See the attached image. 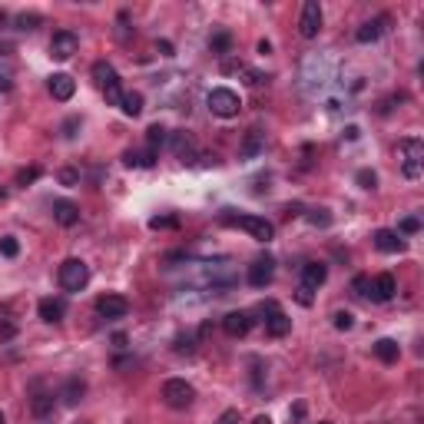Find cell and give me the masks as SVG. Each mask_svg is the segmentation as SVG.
I'll return each instance as SVG.
<instances>
[{
  "instance_id": "13",
  "label": "cell",
  "mask_w": 424,
  "mask_h": 424,
  "mask_svg": "<svg viewBox=\"0 0 424 424\" xmlns=\"http://www.w3.org/2000/svg\"><path fill=\"white\" fill-rule=\"evenodd\" d=\"M47 86H50V96H53V100H60V103H66V100L77 93V80H73L70 73H53Z\"/></svg>"
},
{
  "instance_id": "35",
  "label": "cell",
  "mask_w": 424,
  "mask_h": 424,
  "mask_svg": "<svg viewBox=\"0 0 424 424\" xmlns=\"http://www.w3.org/2000/svg\"><path fill=\"white\" fill-rule=\"evenodd\" d=\"M352 289H355V292H358V295H371V276H355L352 278Z\"/></svg>"
},
{
  "instance_id": "15",
  "label": "cell",
  "mask_w": 424,
  "mask_h": 424,
  "mask_svg": "<svg viewBox=\"0 0 424 424\" xmlns=\"http://www.w3.org/2000/svg\"><path fill=\"white\" fill-rule=\"evenodd\" d=\"M395 292H398V282H395L391 272H382V276L371 278V298H375V302H391Z\"/></svg>"
},
{
  "instance_id": "17",
  "label": "cell",
  "mask_w": 424,
  "mask_h": 424,
  "mask_svg": "<svg viewBox=\"0 0 424 424\" xmlns=\"http://www.w3.org/2000/svg\"><path fill=\"white\" fill-rule=\"evenodd\" d=\"M53 219H57L64 229H70V226L80 222V206L70 202V199H57V202H53Z\"/></svg>"
},
{
  "instance_id": "23",
  "label": "cell",
  "mask_w": 424,
  "mask_h": 424,
  "mask_svg": "<svg viewBox=\"0 0 424 424\" xmlns=\"http://www.w3.org/2000/svg\"><path fill=\"white\" fill-rule=\"evenodd\" d=\"M375 355H378L384 365H395L398 355H401V348H398V341L395 339H378L375 341Z\"/></svg>"
},
{
  "instance_id": "19",
  "label": "cell",
  "mask_w": 424,
  "mask_h": 424,
  "mask_svg": "<svg viewBox=\"0 0 424 424\" xmlns=\"http://www.w3.org/2000/svg\"><path fill=\"white\" fill-rule=\"evenodd\" d=\"M388 23H391V17H384V14H382V17H375V21L361 23L358 34H355V40H358V43H375L384 34V27H388Z\"/></svg>"
},
{
  "instance_id": "7",
  "label": "cell",
  "mask_w": 424,
  "mask_h": 424,
  "mask_svg": "<svg viewBox=\"0 0 424 424\" xmlns=\"http://www.w3.org/2000/svg\"><path fill=\"white\" fill-rule=\"evenodd\" d=\"M163 398H166L170 408H189L192 398H196V388L189 382H183V378H170L163 384Z\"/></svg>"
},
{
  "instance_id": "8",
  "label": "cell",
  "mask_w": 424,
  "mask_h": 424,
  "mask_svg": "<svg viewBox=\"0 0 424 424\" xmlns=\"http://www.w3.org/2000/svg\"><path fill=\"white\" fill-rule=\"evenodd\" d=\"M77 50H80V37L73 30H57L53 34V40H50V57L53 60H70Z\"/></svg>"
},
{
  "instance_id": "48",
  "label": "cell",
  "mask_w": 424,
  "mask_h": 424,
  "mask_svg": "<svg viewBox=\"0 0 424 424\" xmlns=\"http://www.w3.org/2000/svg\"><path fill=\"white\" fill-rule=\"evenodd\" d=\"M3 23H7V10L0 7V27H3Z\"/></svg>"
},
{
  "instance_id": "43",
  "label": "cell",
  "mask_w": 424,
  "mask_h": 424,
  "mask_svg": "<svg viewBox=\"0 0 424 424\" xmlns=\"http://www.w3.org/2000/svg\"><path fill=\"white\" fill-rule=\"evenodd\" d=\"M298 302H302V305H312V289L302 285V289H298Z\"/></svg>"
},
{
  "instance_id": "30",
  "label": "cell",
  "mask_w": 424,
  "mask_h": 424,
  "mask_svg": "<svg viewBox=\"0 0 424 424\" xmlns=\"http://www.w3.org/2000/svg\"><path fill=\"white\" fill-rule=\"evenodd\" d=\"M17 252H21V242H17L14 235H3V239H0V255H7V259H17Z\"/></svg>"
},
{
  "instance_id": "25",
  "label": "cell",
  "mask_w": 424,
  "mask_h": 424,
  "mask_svg": "<svg viewBox=\"0 0 424 424\" xmlns=\"http://www.w3.org/2000/svg\"><path fill=\"white\" fill-rule=\"evenodd\" d=\"M209 50H212V53H219V57H226V53L233 50V34H229V30L212 34V37H209Z\"/></svg>"
},
{
  "instance_id": "21",
  "label": "cell",
  "mask_w": 424,
  "mask_h": 424,
  "mask_svg": "<svg viewBox=\"0 0 424 424\" xmlns=\"http://www.w3.org/2000/svg\"><path fill=\"white\" fill-rule=\"evenodd\" d=\"M37 312H40L43 321H64V315H66V302H64V298H40Z\"/></svg>"
},
{
  "instance_id": "2",
  "label": "cell",
  "mask_w": 424,
  "mask_h": 424,
  "mask_svg": "<svg viewBox=\"0 0 424 424\" xmlns=\"http://www.w3.org/2000/svg\"><path fill=\"white\" fill-rule=\"evenodd\" d=\"M93 80H96V86L103 90L106 103H113V106L123 103V86H120V73H116L113 66L106 64V60L93 64Z\"/></svg>"
},
{
  "instance_id": "41",
  "label": "cell",
  "mask_w": 424,
  "mask_h": 424,
  "mask_svg": "<svg viewBox=\"0 0 424 424\" xmlns=\"http://www.w3.org/2000/svg\"><path fill=\"white\" fill-rule=\"evenodd\" d=\"M242 73H246V83H252V86L265 83V73H259V70H242Z\"/></svg>"
},
{
  "instance_id": "26",
  "label": "cell",
  "mask_w": 424,
  "mask_h": 424,
  "mask_svg": "<svg viewBox=\"0 0 424 424\" xmlns=\"http://www.w3.org/2000/svg\"><path fill=\"white\" fill-rule=\"evenodd\" d=\"M120 109H123L127 116H140V113H143V96H140L136 90L123 93V103H120Z\"/></svg>"
},
{
  "instance_id": "11",
  "label": "cell",
  "mask_w": 424,
  "mask_h": 424,
  "mask_svg": "<svg viewBox=\"0 0 424 424\" xmlns=\"http://www.w3.org/2000/svg\"><path fill=\"white\" fill-rule=\"evenodd\" d=\"M371 242H375V249L384 255H398L408 249V242H404L401 235L395 233V229H378V233L371 235Z\"/></svg>"
},
{
  "instance_id": "31",
  "label": "cell",
  "mask_w": 424,
  "mask_h": 424,
  "mask_svg": "<svg viewBox=\"0 0 424 424\" xmlns=\"http://www.w3.org/2000/svg\"><path fill=\"white\" fill-rule=\"evenodd\" d=\"M332 321H335V328H339V332H348V328L355 325V315H352V312H345V308H339V312L332 315Z\"/></svg>"
},
{
  "instance_id": "28",
  "label": "cell",
  "mask_w": 424,
  "mask_h": 424,
  "mask_svg": "<svg viewBox=\"0 0 424 424\" xmlns=\"http://www.w3.org/2000/svg\"><path fill=\"white\" fill-rule=\"evenodd\" d=\"M166 136H170V129L163 127V123H153V127L146 129V143H149L153 149L163 146V143H166Z\"/></svg>"
},
{
  "instance_id": "37",
  "label": "cell",
  "mask_w": 424,
  "mask_h": 424,
  "mask_svg": "<svg viewBox=\"0 0 424 424\" xmlns=\"http://www.w3.org/2000/svg\"><path fill=\"white\" fill-rule=\"evenodd\" d=\"M17 27H21V30H37V27H40V14H21V17H17Z\"/></svg>"
},
{
  "instance_id": "6",
  "label": "cell",
  "mask_w": 424,
  "mask_h": 424,
  "mask_svg": "<svg viewBox=\"0 0 424 424\" xmlns=\"http://www.w3.org/2000/svg\"><path fill=\"white\" fill-rule=\"evenodd\" d=\"M259 312H262V315H269V318H265V332H269L272 339H285V335L292 332V318L285 315L276 302H265Z\"/></svg>"
},
{
  "instance_id": "9",
  "label": "cell",
  "mask_w": 424,
  "mask_h": 424,
  "mask_svg": "<svg viewBox=\"0 0 424 424\" xmlns=\"http://www.w3.org/2000/svg\"><path fill=\"white\" fill-rule=\"evenodd\" d=\"M272 276H276V259L269 252L259 255L252 265H249V285H252V289H265V285L272 282Z\"/></svg>"
},
{
  "instance_id": "20",
  "label": "cell",
  "mask_w": 424,
  "mask_h": 424,
  "mask_svg": "<svg viewBox=\"0 0 424 424\" xmlns=\"http://www.w3.org/2000/svg\"><path fill=\"white\" fill-rule=\"evenodd\" d=\"M123 163H127L129 170H149L153 163H156V149H127L123 153Z\"/></svg>"
},
{
  "instance_id": "1",
  "label": "cell",
  "mask_w": 424,
  "mask_h": 424,
  "mask_svg": "<svg viewBox=\"0 0 424 424\" xmlns=\"http://www.w3.org/2000/svg\"><path fill=\"white\" fill-rule=\"evenodd\" d=\"M219 222L222 226H233V229H242V233H249L259 242H272L276 239V226L269 219H262V215H233V212H222Z\"/></svg>"
},
{
  "instance_id": "12",
  "label": "cell",
  "mask_w": 424,
  "mask_h": 424,
  "mask_svg": "<svg viewBox=\"0 0 424 424\" xmlns=\"http://www.w3.org/2000/svg\"><path fill=\"white\" fill-rule=\"evenodd\" d=\"M96 312L103 318H127L129 302L123 295H100L96 298Z\"/></svg>"
},
{
  "instance_id": "29",
  "label": "cell",
  "mask_w": 424,
  "mask_h": 424,
  "mask_svg": "<svg viewBox=\"0 0 424 424\" xmlns=\"http://www.w3.org/2000/svg\"><path fill=\"white\" fill-rule=\"evenodd\" d=\"M414 233H421V219L418 215H404L401 226H398V235H414Z\"/></svg>"
},
{
  "instance_id": "36",
  "label": "cell",
  "mask_w": 424,
  "mask_h": 424,
  "mask_svg": "<svg viewBox=\"0 0 424 424\" xmlns=\"http://www.w3.org/2000/svg\"><path fill=\"white\" fill-rule=\"evenodd\" d=\"M149 226H153V229H176L179 222H176V215H153Z\"/></svg>"
},
{
  "instance_id": "45",
  "label": "cell",
  "mask_w": 424,
  "mask_h": 424,
  "mask_svg": "<svg viewBox=\"0 0 424 424\" xmlns=\"http://www.w3.org/2000/svg\"><path fill=\"white\" fill-rule=\"evenodd\" d=\"M289 414H292V418H295V421H302V418H305V404H295V408H292V411H289Z\"/></svg>"
},
{
  "instance_id": "50",
  "label": "cell",
  "mask_w": 424,
  "mask_h": 424,
  "mask_svg": "<svg viewBox=\"0 0 424 424\" xmlns=\"http://www.w3.org/2000/svg\"><path fill=\"white\" fill-rule=\"evenodd\" d=\"M318 424H332V421H318Z\"/></svg>"
},
{
  "instance_id": "5",
  "label": "cell",
  "mask_w": 424,
  "mask_h": 424,
  "mask_svg": "<svg viewBox=\"0 0 424 424\" xmlns=\"http://www.w3.org/2000/svg\"><path fill=\"white\" fill-rule=\"evenodd\" d=\"M209 109L215 113V116H222V120H233V116H239V109H242V100H239L235 90L215 86V90L209 93Z\"/></svg>"
},
{
  "instance_id": "39",
  "label": "cell",
  "mask_w": 424,
  "mask_h": 424,
  "mask_svg": "<svg viewBox=\"0 0 424 424\" xmlns=\"http://www.w3.org/2000/svg\"><path fill=\"white\" fill-rule=\"evenodd\" d=\"M60 183H64V186H77V183H80V172H77V170H64V172H60Z\"/></svg>"
},
{
  "instance_id": "46",
  "label": "cell",
  "mask_w": 424,
  "mask_h": 424,
  "mask_svg": "<svg viewBox=\"0 0 424 424\" xmlns=\"http://www.w3.org/2000/svg\"><path fill=\"white\" fill-rule=\"evenodd\" d=\"M345 136H348V140H358L361 129H358V127H348V129H345Z\"/></svg>"
},
{
  "instance_id": "33",
  "label": "cell",
  "mask_w": 424,
  "mask_h": 424,
  "mask_svg": "<svg viewBox=\"0 0 424 424\" xmlns=\"http://www.w3.org/2000/svg\"><path fill=\"white\" fill-rule=\"evenodd\" d=\"M308 222L318 226V229H325V226H332V215H328V209H312L308 212Z\"/></svg>"
},
{
  "instance_id": "47",
  "label": "cell",
  "mask_w": 424,
  "mask_h": 424,
  "mask_svg": "<svg viewBox=\"0 0 424 424\" xmlns=\"http://www.w3.org/2000/svg\"><path fill=\"white\" fill-rule=\"evenodd\" d=\"M252 424H272V418H269V414H259Z\"/></svg>"
},
{
  "instance_id": "49",
  "label": "cell",
  "mask_w": 424,
  "mask_h": 424,
  "mask_svg": "<svg viewBox=\"0 0 424 424\" xmlns=\"http://www.w3.org/2000/svg\"><path fill=\"white\" fill-rule=\"evenodd\" d=\"M0 424H3V411H0Z\"/></svg>"
},
{
  "instance_id": "3",
  "label": "cell",
  "mask_w": 424,
  "mask_h": 424,
  "mask_svg": "<svg viewBox=\"0 0 424 424\" xmlns=\"http://www.w3.org/2000/svg\"><path fill=\"white\" fill-rule=\"evenodd\" d=\"M398 153H401V172L408 179H418L424 170V143L418 136H408L398 143Z\"/></svg>"
},
{
  "instance_id": "10",
  "label": "cell",
  "mask_w": 424,
  "mask_h": 424,
  "mask_svg": "<svg viewBox=\"0 0 424 424\" xmlns=\"http://www.w3.org/2000/svg\"><path fill=\"white\" fill-rule=\"evenodd\" d=\"M318 30H321V7H318V0H308V3L302 7L298 34H302L305 40H312V37H318Z\"/></svg>"
},
{
  "instance_id": "24",
  "label": "cell",
  "mask_w": 424,
  "mask_h": 424,
  "mask_svg": "<svg viewBox=\"0 0 424 424\" xmlns=\"http://www.w3.org/2000/svg\"><path fill=\"white\" fill-rule=\"evenodd\" d=\"M86 395V384L80 382V378H66V384H64V391H60V398H64V404H80V398Z\"/></svg>"
},
{
  "instance_id": "18",
  "label": "cell",
  "mask_w": 424,
  "mask_h": 424,
  "mask_svg": "<svg viewBox=\"0 0 424 424\" xmlns=\"http://www.w3.org/2000/svg\"><path fill=\"white\" fill-rule=\"evenodd\" d=\"M325 278H328V265H325V262H305V265H302V285H305V289L325 285Z\"/></svg>"
},
{
  "instance_id": "22",
  "label": "cell",
  "mask_w": 424,
  "mask_h": 424,
  "mask_svg": "<svg viewBox=\"0 0 424 424\" xmlns=\"http://www.w3.org/2000/svg\"><path fill=\"white\" fill-rule=\"evenodd\" d=\"M262 149H265V133H262V129H249V133H246V143H242V156L252 159Z\"/></svg>"
},
{
  "instance_id": "34",
  "label": "cell",
  "mask_w": 424,
  "mask_h": 424,
  "mask_svg": "<svg viewBox=\"0 0 424 424\" xmlns=\"http://www.w3.org/2000/svg\"><path fill=\"white\" fill-rule=\"evenodd\" d=\"M40 179V166H30V170H21L17 172V186H30Z\"/></svg>"
},
{
  "instance_id": "42",
  "label": "cell",
  "mask_w": 424,
  "mask_h": 424,
  "mask_svg": "<svg viewBox=\"0 0 424 424\" xmlns=\"http://www.w3.org/2000/svg\"><path fill=\"white\" fill-rule=\"evenodd\" d=\"M215 424H239V411H235V408H229V411H222V414H219V421Z\"/></svg>"
},
{
  "instance_id": "44",
  "label": "cell",
  "mask_w": 424,
  "mask_h": 424,
  "mask_svg": "<svg viewBox=\"0 0 424 424\" xmlns=\"http://www.w3.org/2000/svg\"><path fill=\"white\" fill-rule=\"evenodd\" d=\"M156 50H159L163 57H172V43L170 40H159V43H156Z\"/></svg>"
},
{
  "instance_id": "14",
  "label": "cell",
  "mask_w": 424,
  "mask_h": 424,
  "mask_svg": "<svg viewBox=\"0 0 424 424\" xmlns=\"http://www.w3.org/2000/svg\"><path fill=\"white\" fill-rule=\"evenodd\" d=\"M222 328H226V335L242 339V335H249V328H252V315H249V312H229V315L222 318Z\"/></svg>"
},
{
  "instance_id": "27",
  "label": "cell",
  "mask_w": 424,
  "mask_h": 424,
  "mask_svg": "<svg viewBox=\"0 0 424 424\" xmlns=\"http://www.w3.org/2000/svg\"><path fill=\"white\" fill-rule=\"evenodd\" d=\"M34 414L40 421H50V414H53V395H37L34 398Z\"/></svg>"
},
{
  "instance_id": "40",
  "label": "cell",
  "mask_w": 424,
  "mask_h": 424,
  "mask_svg": "<svg viewBox=\"0 0 424 424\" xmlns=\"http://www.w3.org/2000/svg\"><path fill=\"white\" fill-rule=\"evenodd\" d=\"M14 90V77H10V70H0V93H10Z\"/></svg>"
},
{
  "instance_id": "4",
  "label": "cell",
  "mask_w": 424,
  "mask_h": 424,
  "mask_svg": "<svg viewBox=\"0 0 424 424\" xmlns=\"http://www.w3.org/2000/svg\"><path fill=\"white\" fill-rule=\"evenodd\" d=\"M86 282H90V265L83 259H66L60 265V285L66 292H83Z\"/></svg>"
},
{
  "instance_id": "32",
  "label": "cell",
  "mask_w": 424,
  "mask_h": 424,
  "mask_svg": "<svg viewBox=\"0 0 424 424\" xmlns=\"http://www.w3.org/2000/svg\"><path fill=\"white\" fill-rule=\"evenodd\" d=\"M355 179H358L361 189H375V186H378V176H375V170H358Z\"/></svg>"
},
{
  "instance_id": "38",
  "label": "cell",
  "mask_w": 424,
  "mask_h": 424,
  "mask_svg": "<svg viewBox=\"0 0 424 424\" xmlns=\"http://www.w3.org/2000/svg\"><path fill=\"white\" fill-rule=\"evenodd\" d=\"M77 129H80V116H70V120L64 123V136H66V140H73V136H77Z\"/></svg>"
},
{
  "instance_id": "16",
  "label": "cell",
  "mask_w": 424,
  "mask_h": 424,
  "mask_svg": "<svg viewBox=\"0 0 424 424\" xmlns=\"http://www.w3.org/2000/svg\"><path fill=\"white\" fill-rule=\"evenodd\" d=\"M172 143V153H176V159H183V163H192L196 159V143H192V136L186 129H176L170 136Z\"/></svg>"
}]
</instances>
